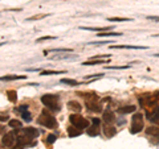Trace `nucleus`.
Instances as JSON below:
<instances>
[{
    "instance_id": "nucleus-17",
    "label": "nucleus",
    "mask_w": 159,
    "mask_h": 149,
    "mask_svg": "<svg viewBox=\"0 0 159 149\" xmlns=\"http://www.w3.org/2000/svg\"><path fill=\"white\" fill-rule=\"evenodd\" d=\"M135 106H125V107H121V108H118V112H121V113H131L135 111Z\"/></svg>"
},
{
    "instance_id": "nucleus-23",
    "label": "nucleus",
    "mask_w": 159,
    "mask_h": 149,
    "mask_svg": "<svg viewBox=\"0 0 159 149\" xmlns=\"http://www.w3.org/2000/svg\"><path fill=\"white\" fill-rule=\"evenodd\" d=\"M7 95H8V99H9L11 102H16V100H17V94H16V91L8 90V91H7Z\"/></svg>"
},
{
    "instance_id": "nucleus-36",
    "label": "nucleus",
    "mask_w": 159,
    "mask_h": 149,
    "mask_svg": "<svg viewBox=\"0 0 159 149\" xmlns=\"http://www.w3.org/2000/svg\"><path fill=\"white\" fill-rule=\"evenodd\" d=\"M7 119H8V116L6 115V116H2V121H4V120H7Z\"/></svg>"
},
{
    "instance_id": "nucleus-12",
    "label": "nucleus",
    "mask_w": 159,
    "mask_h": 149,
    "mask_svg": "<svg viewBox=\"0 0 159 149\" xmlns=\"http://www.w3.org/2000/svg\"><path fill=\"white\" fill-rule=\"evenodd\" d=\"M52 52H58V53H72L73 49H68V48H54V49H48V50H44V54L48 56V53Z\"/></svg>"
},
{
    "instance_id": "nucleus-9",
    "label": "nucleus",
    "mask_w": 159,
    "mask_h": 149,
    "mask_svg": "<svg viewBox=\"0 0 159 149\" xmlns=\"http://www.w3.org/2000/svg\"><path fill=\"white\" fill-rule=\"evenodd\" d=\"M80 29L84 31H98V32H110L113 27H101V28H94V27H81Z\"/></svg>"
},
{
    "instance_id": "nucleus-30",
    "label": "nucleus",
    "mask_w": 159,
    "mask_h": 149,
    "mask_svg": "<svg viewBox=\"0 0 159 149\" xmlns=\"http://www.w3.org/2000/svg\"><path fill=\"white\" fill-rule=\"evenodd\" d=\"M130 65H125V66H106V69H111V70H121V69H129Z\"/></svg>"
},
{
    "instance_id": "nucleus-15",
    "label": "nucleus",
    "mask_w": 159,
    "mask_h": 149,
    "mask_svg": "<svg viewBox=\"0 0 159 149\" xmlns=\"http://www.w3.org/2000/svg\"><path fill=\"white\" fill-rule=\"evenodd\" d=\"M106 61H102V59H89V61L84 62V66H96V65H105Z\"/></svg>"
},
{
    "instance_id": "nucleus-3",
    "label": "nucleus",
    "mask_w": 159,
    "mask_h": 149,
    "mask_svg": "<svg viewBox=\"0 0 159 149\" xmlns=\"http://www.w3.org/2000/svg\"><path fill=\"white\" fill-rule=\"evenodd\" d=\"M142 130H143V115L142 113H135V115H133V119H131L130 132L131 133H138Z\"/></svg>"
},
{
    "instance_id": "nucleus-5",
    "label": "nucleus",
    "mask_w": 159,
    "mask_h": 149,
    "mask_svg": "<svg viewBox=\"0 0 159 149\" xmlns=\"http://www.w3.org/2000/svg\"><path fill=\"white\" fill-rule=\"evenodd\" d=\"M23 133H24V136H25L27 138H34V137H37L40 135V132H39L37 128H32V127L24 128Z\"/></svg>"
},
{
    "instance_id": "nucleus-14",
    "label": "nucleus",
    "mask_w": 159,
    "mask_h": 149,
    "mask_svg": "<svg viewBox=\"0 0 159 149\" xmlns=\"http://www.w3.org/2000/svg\"><path fill=\"white\" fill-rule=\"evenodd\" d=\"M86 133L89 136H98L99 135V126H97V124H93V126H90V128H88Z\"/></svg>"
},
{
    "instance_id": "nucleus-13",
    "label": "nucleus",
    "mask_w": 159,
    "mask_h": 149,
    "mask_svg": "<svg viewBox=\"0 0 159 149\" xmlns=\"http://www.w3.org/2000/svg\"><path fill=\"white\" fill-rule=\"evenodd\" d=\"M81 133H82V131L80 130V128H76L74 126L68 128V135H69V137H76V136H80Z\"/></svg>"
},
{
    "instance_id": "nucleus-37",
    "label": "nucleus",
    "mask_w": 159,
    "mask_h": 149,
    "mask_svg": "<svg viewBox=\"0 0 159 149\" xmlns=\"http://www.w3.org/2000/svg\"><path fill=\"white\" fill-rule=\"evenodd\" d=\"M155 56H157V57H159V54H155Z\"/></svg>"
},
{
    "instance_id": "nucleus-26",
    "label": "nucleus",
    "mask_w": 159,
    "mask_h": 149,
    "mask_svg": "<svg viewBox=\"0 0 159 149\" xmlns=\"http://www.w3.org/2000/svg\"><path fill=\"white\" fill-rule=\"evenodd\" d=\"M21 117H23V120H24V121H27V123L32 121V115H31V113H29L28 111L23 112V113H21Z\"/></svg>"
},
{
    "instance_id": "nucleus-16",
    "label": "nucleus",
    "mask_w": 159,
    "mask_h": 149,
    "mask_svg": "<svg viewBox=\"0 0 159 149\" xmlns=\"http://www.w3.org/2000/svg\"><path fill=\"white\" fill-rule=\"evenodd\" d=\"M110 49H147V46H135V45H111Z\"/></svg>"
},
{
    "instance_id": "nucleus-27",
    "label": "nucleus",
    "mask_w": 159,
    "mask_h": 149,
    "mask_svg": "<svg viewBox=\"0 0 159 149\" xmlns=\"http://www.w3.org/2000/svg\"><path fill=\"white\" fill-rule=\"evenodd\" d=\"M122 33H113V32H105V33H97L98 37H107V36H121Z\"/></svg>"
},
{
    "instance_id": "nucleus-11",
    "label": "nucleus",
    "mask_w": 159,
    "mask_h": 149,
    "mask_svg": "<svg viewBox=\"0 0 159 149\" xmlns=\"http://www.w3.org/2000/svg\"><path fill=\"white\" fill-rule=\"evenodd\" d=\"M102 131L105 133L106 137H111V136L116 135V127H113V126H103Z\"/></svg>"
},
{
    "instance_id": "nucleus-4",
    "label": "nucleus",
    "mask_w": 159,
    "mask_h": 149,
    "mask_svg": "<svg viewBox=\"0 0 159 149\" xmlns=\"http://www.w3.org/2000/svg\"><path fill=\"white\" fill-rule=\"evenodd\" d=\"M69 120H70L72 126H74L76 128H80V130L89 127V121L85 117H82L81 115H77V113H73V115L69 116Z\"/></svg>"
},
{
    "instance_id": "nucleus-32",
    "label": "nucleus",
    "mask_w": 159,
    "mask_h": 149,
    "mask_svg": "<svg viewBox=\"0 0 159 149\" xmlns=\"http://www.w3.org/2000/svg\"><path fill=\"white\" fill-rule=\"evenodd\" d=\"M17 111L19 112H25V111H28V106H25V104H23V106H20L19 108H17Z\"/></svg>"
},
{
    "instance_id": "nucleus-19",
    "label": "nucleus",
    "mask_w": 159,
    "mask_h": 149,
    "mask_svg": "<svg viewBox=\"0 0 159 149\" xmlns=\"http://www.w3.org/2000/svg\"><path fill=\"white\" fill-rule=\"evenodd\" d=\"M27 75H6L2 77V81H15V79H25Z\"/></svg>"
},
{
    "instance_id": "nucleus-24",
    "label": "nucleus",
    "mask_w": 159,
    "mask_h": 149,
    "mask_svg": "<svg viewBox=\"0 0 159 149\" xmlns=\"http://www.w3.org/2000/svg\"><path fill=\"white\" fill-rule=\"evenodd\" d=\"M51 58L52 59H69V58H74V56H70V54H58V56H53Z\"/></svg>"
},
{
    "instance_id": "nucleus-33",
    "label": "nucleus",
    "mask_w": 159,
    "mask_h": 149,
    "mask_svg": "<svg viewBox=\"0 0 159 149\" xmlns=\"http://www.w3.org/2000/svg\"><path fill=\"white\" fill-rule=\"evenodd\" d=\"M158 132V130L155 127H150V130H147V133H157Z\"/></svg>"
},
{
    "instance_id": "nucleus-6",
    "label": "nucleus",
    "mask_w": 159,
    "mask_h": 149,
    "mask_svg": "<svg viewBox=\"0 0 159 149\" xmlns=\"http://www.w3.org/2000/svg\"><path fill=\"white\" fill-rule=\"evenodd\" d=\"M3 145H6V147H11L13 145V143H15V133L13 132H9V133H6V135L3 136Z\"/></svg>"
},
{
    "instance_id": "nucleus-31",
    "label": "nucleus",
    "mask_w": 159,
    "mask_h": 149,
    "mask_svg": "<svg viewBox=\"0 0 159 149\" xmlns=\"http://www.w3.org/2000/svg\"><path fill=\"white\" fill-rule=\"evenodd\" d=\"M54 141H56V135H48L47 143H48V144H53Z\"/></svg>"
},
{
    "instance_id": "nucleus-21",
    "label": "nucleus",
    "mask_w": 159,
    "mask_h": 149,
    "mask_svg": "<svg viewBox=\"0 0 159 149\" xmlns=\"http://www.w3.org/2000/svg\"><path fill=\"white\" fill-rule=\"evenodd\" d=\"M47 16H49L48 13H39V15H34V16L28 17V19H27V21H34V20H41V19L47 17Z\"/></svg>"
},
{
    "instance_id": "nucleus-35",
    "label": "nucleus",
    "mask_w": 159,
    "mask_h": 149,
    "mask_svg": "<svg viewBox=\"0 0 159 149\" xmlns=\"http://www.w3.org/2000/svg\"><path fill=\"white\" fill-rule=\"evenodd\" d=\"M92 121H93V124H97V126H99V123H101V120H99V119H97V117H94Z\"/></svg>"
},
{
    "instance_id": "nucleus-18",
    "label": "nucleus",
    "mask_w": 159,
    "mask_h": 149,
    "mask_svg": "<svg viewBox=\"0 0 159 149\" xmlns=\"http://www.w3.org/2000/svg\"><path fill=\"white\" fill-rule=\"evenodd\" d=\"M65 70H44L41 71V75H54V74H65Z\"/></svg>"
},
{
    "instance_id": "nucleus-28",
    "label": "nucleus",
    "mask_w": 159,
    "mask_h": 149,
    "mask_svg": "<svg viewBox=\"0 0 159 149\" xmlns=\"http://www.w3.org/2000/svg\"><path fill=\"white\" fill-rule=\"evenodd\" d=\"M109 21H130L131 19L129 17H109Z\"/></svg>"
},
{
    "instance_id": "nucleus-34",
    "label": "nucleus",
    "mask_w": 159,
    "mask_h": 149,
    "mask_svg": "<svg viewBox=\"0 0 159 149\" xmlns=\"http://www.w3.org/2000/svg\"><path fill=\"white\" fill-rule=\"evenodd\" d=\"M148 20H152V21H159V16H147Z\"/></svg>"
},
{
    "instance_id": "nucleus-20",
    "label": "nucleus",
    "mask_w": 159,
    "mask_h": 149,
    "mask_svg": "<svg viewBox=\"0 0 159 149\" xmlns=\"http://www.w3.org/2000/svg\"><path fill=\"white\" fill-rule=\"evenodd\" d=\"M9 127L16 128V130H20V128H23V124H21V121L16 120V119H12V120H9Z\"/></svg>"
},
{
    "instance_id": "nucleus-2",
    "label": "nucleus",
    "mask_w": 159,
    "mask_h": 149,
    "mask_svg": "<svg viewBox=\"0 0 159 149\" xmlns=\"http://www.w3.org/2000/svg\"><path fill=\"white\" fill-rule=\"evenodd\" d=\"M37 123L47 128H56L57 127V120L56 117H53L52 115H49L47 111H43V113L39 116Z\"/></svg>"
},
{
    "instance_id": "nucleus-7",
    "label": "nucleus",
    "mask_w": 159,
    "mask_h": 149,
    "mask_svg": "<svg viewBox=\"0 0 159 149\" xmlns=\"http://www.w3.org/2000/svg\"><path fill=\"white\" fill-rule=\"evenodd\" d=\"M96 100H97V98L92 99L90 102L86 100V107H88V110H89V111H94V112H101V107H99L98 103H96Z\"/></svg>"
},
{
    "instance_id": "nucleus-1",
    "label": "nucleus",
    "mask_w": 159,
    "mask_h": 149,
    "mask_svg": "<svg viewBox=\"0 0 159 149\" xmlns=\"http://www.w3.org/2000/svg\"><path fill=\"white\" fill-rule=\"evenodd\" d=\"M41 103L45 107H48L49 110L53 111H60V99L56 95H52V94H47V95L41 96Z\"/></svg>"
},
{
    "instance_id": "nucleus-10",
    "label": "nucleus",
    "mask_w": 159,
    "mask_h": 149,
    "mask_svg": "<svg viewBox=\"0 0 159 149\" xmlns=\"http://www.w3.org/2000/svg\"><path fill=\"white\" fill-rule=\"evenodd\" d=\"M68 108L69 110H72V111H74V112H81V110H82L81 104H80L78 102H76V100L68 102Z\"/></svg>"
},
{
    "instance_id": "nucleus-22",
    "label": "nucleus",
    "mask_w": 159,
    "mask_h": 149,
    "mask_svg": "<svg viewBox=\"0 0 159 149\" xmlns=\"http://www.w3.org/2000/svg\"><path fill=\"white\" fill-rule=\"evenodd\" d=\"M61 83H65V84H69V86H80V83L77 81H74V79H68V78H62Z\"/></svg>"
},
{
    "instance_id": "nucleus-8",
    "label": "nucleus",
    "mask_w": 159,
    "mask_h": 149,
    "mask_svg": "<svg viewBox=\"0 0 159 149\" xmlns=\"http://www.w3.org/2000/svg\"><path fill=\"white\" fill-rule=\"evenodd\" d=\"M102 119H103V121H106V123H113L116 120V116H114V112H111L110 110H106L102 113Z\"/></svg>"
},
{
    "instance_id": "nucleus-29",
    "label": "nucleus",
    "mask_w": 159,
    "mask_h": 149,
    "mask_svg": "<svg viewBox=\"0 0 159 149\" xmlns=\"http://www.w3.org/2000/svg\"><path fill=\"white\" fill-rule=\"evenodd\" d=\"M47 40H56L54 36H44V37H40L36 40V42H41V41H47Z\"/></svg>"
},
{
    "instance_id": "nucleus-25",
    "label": "nucleus",
    "mask_w": 159,
    "mask_h": 149,
    "mask_svg": "<svg viewBox=\"0 0 159 149\" xmlns=\"http://www.w3.org/2000/svg\"><path fill=\"white\" fill-rule=\"evenodd\" d=\"M150 120H159V106L155 108V110H154V112L151 113L150 115Z\"/></svg>"
}]
</instances>
